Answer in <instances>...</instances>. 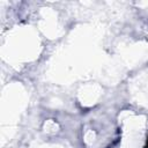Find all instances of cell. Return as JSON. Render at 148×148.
Segmentation results:
<instances>
[{"instance_id": "6da1fadb", "label": "cell", "mask_w": 148, "mask_h": 148, "mask_svg": "<svg viewBox=\"0 0 148 148\" xmlns=\"http://www.w3.org/2000/svg\"><path fill=\"white\" fill-rule=\"evenodd\" d=\"M145 148H148V138H147V141H146V146H145Z\"/></svg>"}]
</instances>
